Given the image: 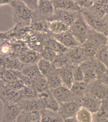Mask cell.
<instances>
[{"mask_svg":"<svg viewBox=\"0 0 108 122\" xmlns=\"http://www.w3.org/2000/svg\"><path fill=\"white\" fill-rule=\"evenodd\" d=\"M58 53L47 48H43L41 52V58L53 63L56 61Z\"/></svg>","mask_w":108,"mask_h":122,"instance_id":"836d02e7","label":"cell"},{"mask_svg":"<svg viewBox=\"0 0 108 122\" xmlns=\"http://www.w3.org/2000/svg\"><path fill=\"white\" fill-rule=\"evenodd\" d=\"M0 99L3 102L17 103L23 97L22 90H14L0 83Z\"/></svg>","mask_w":108,"mask_h":122,"instance_id":"52a82bcc","label":"cell"},{"mask_svg":"<svg viewBox=\"0 0 108 122\" xmlns=\"http://www.w3.org/2000/svg\"><path fill=\"white\" fill-rule=\"evenodd\" d=\"M96 60V58L87 60L79 65L84 73V82L88 85L97 80L95 71Z\"/></svg>","mask_w":108,"mask_h":122,"instance_id":"30bf717a","label":"cell"},{"mask_svg":"<svg viewBox=\"0 0 108 122\" xmlns=\"http://www.w3.org/2000/svg\"><path fill=\"white\" fill-rule=\"evenodd\" d=\"M75 66L69 64L57 69L63 86L70 89L74 82L73 70Z\"/></svg>","mask_w":108,"mask_h":122,"instance_id":"5bb4252c","label":"cell"},{"mask_svg":"<svg viewBox=\"0 0 108 122\" xmlns=\"http://www.w3.org/2000/svg\"><path fill=\"white\" fill-rule=\"evenodd\" d=\"M37 64L42 75L45 78L57 69L52 63L42 58H41Z\"/></svg>","mask_w":108,"mask_h":122,"instance_id":"4316f807","label":"cell"},{"mask_svg":"<svg viewBox=\"0 0 108 122\" xmlns=\"http://www.w3.org/2000/svg\"><path fill=\"white\" fill-rule=\"evenodd\" d=\"M86 41L94 45L100 50L106 47L108 40L106 34L91 29Z\"/></svg>","mask_w":108,"mask_h":122,"instance_id":"7c38bea8","label":"cell"},{"mask_svg":"<svg viewBox=\"0 0 108 122\" xmlns=\"http://www.w3.org/2000/svg\"><path fill=\"white\" fill-rule=\"evenodd\" d=\"M106 49L108 51V44H107V46H106Z\"/></svg>","mask_w":108,"mask_h":122,"instance_id":"f6af8a7d","label":"cell"},{"mask_svg":"<svg viewBox=\"0 0 108 122\" xmlns=\"http://www.w3.org/2000/svg\"><path fill=\"white\" fill-rule=\"evenodd\" d=\"M52 36L68 49L79 46L81 45L75 38L70 30L60 34H52Z\"/></svg>","mask_w":108,"mask_h":122,"instance_id":"4fadbf2b","label":"cell"},{"mask_svg":"<svg viewBox=\"0 0 108 122\" xmlns=\"http://www.w3.org/2000/svg\"><path fill=\"white\" fill-rule=\"evenodd\" d=\"M50 91L59 104L71 101H80L81 99L74 95L70 89L64 86Z\"/></svg>","mask_w":108,"mask_h":122,"instance_id":"9c48e42d","label":"cell"},{"mask_svg":"<svg viewBox=\"0 0 108 122\" xmlns=\"http://www.w3.org/2000/svg\"></svg>","mask_w":108,"mask_h":122,"instance_id":"bcb514c9","label":"cell"},{"mask_svg":"<svg viewBox=\"0 0 108 122\" xmlns=\"http://www.w3.org/2000/svg\"><path fill=\"white\" fill-rule=\"evenodd\" d=\"M80 7L82 10L88 9L92 6L93 4L94 1L91 0H76Z\"/></svg>","mask_w":108,"mask_h":122,"instance_id":"f35d334b","label":"cell"},{"mask_svg":"<svg viewBox=\"0 0 108 122\" xmlns=\"http://www.w3.org/2000/svg\"><path fill=\"white\" fill-rule=\"evenodd\" d=\"M95 58L105 66L108 71V51L106 47L99 50Z\"/></svg>","mask_w":108,"mask_h":122,"instance_id":"8d00e7d4","label":"cell"},{"mask_svg":"<svg viewBox=\"0 0 108 122\" xmlns=\"http://www.w3.org/2000/svg\"><path fill=\"white\" fill-rule=\"evenodd\" d=\"M74 82L84 81V73L79 66H75L73 70Z\"/></svg>","mask_w":108,"mask_h":122,"instance_id":"74e56055","label":"cell"},{"mask_svg":"<svg viewBox=\"0 0 108 122\" xmlns=\"http://www.w3.org/2000/svg\"><path fill=\"white\" fill-rule=\"evenodd\" d=\"M95 71L97 80H98L108 73V71L105 66L96 59L95 65Z\"/></svg>","mask_w":108,"mask_h":122,"instance_id":"e575fe53","label":"cell"},{"mask_svg":"<svg viewBox=\"0 0 108 122\" xmlns=\"http://www.w3.org/2000/svg\"><path fill=\"white\" fill-rule=\"evenodd\" d=\"M19 71L23 75L31 79H35L42 75L37 64H24Z\"/></svg>","mask_w":108,"mask_h":122,"instance_id":"7402d4cb","label":"cell"},{"mask_svg":"<svg viewBox=\"0 0 108 122\" xmlns=\"http://www.w3.org/2000/svg\"><path fill=\"white\" fill-rule=\"evenodd\" d=\"M81 107L80 101H70L59 104L58 112L64 120L75 117Z\"/></svg>","mask_w":108,"mask_h":122,"instance_id":"3957f363","label":"cell"},{"mask_svg":"<svg viewBox=\"0 0 108 122\" xmlns=\"http://www.w3.org/2000/svg\"><path fill=\"white\" fill-rule=\"evenodd\" d=\"M75 117L79 122H92V113L82 107L77 113Z\"/></svg>","mask_w":108,"mask_h":122,"instance_id":"1f68e13d","label":"cell"},{"mask_svg":"<svg viewBox=\"0 0 108 122\" xmlns=\"http://www.w3.org/2000/svg\"><path fill=\"white\" fill-rule=\"evenodd\" d=\"M67 54L70 63L74 66H79L87 60L80 45L68 49Z\"/></svg>","mask_w":108,"mask_h":122,"instance_id":"2e32d148","label":"cell"},{"mask_svg":"<svg viewBox=\"0 0 108 122\" xmlns=\"http://www.w3.org/2000/svg\"><path fill=\"white\" fill-rule=\"evenodd\" d=\"M99 81L108 86V73L102 77Z\"/></svg>","mask_w":108,"mask_h":122,"instance_id":"60d3db41","label":"cell"},{"mask_svg":"<svg viewBox=\"0 0 108 122\" xmlns=\"http://www.w3.org/2000/svg\"><path fill=\"white\" fill-rule=\"evenodd\" d=\"M38 98L41 100L44 108L58 111L59 104L50 90L39 93Z\"/></svg>","mask_w":108,"mask_h":122,"instance_id":"e0dca14e","label":"cell"},{"mask_svg":"<svg viewBox=\"0 0 108 122\" xmlns=\"http://www.w3.org/2000/svg\"><path fill=\"white\" fill-rule=\"evenodd\" d=\"M45 78L50 90L63 86L57 69Z\"/></svg>","mask_w":108,"mask_h":122,"instance_id":"4dcf8cb0","label":"cell"},{"mask_svg":"<svg viewBox=\"0 0 108 122\" xmlns=\"http://www.w3.org/2000/svg\"><path fill=\"white\" fill-rule=\"evenodd\" d=\"M1 122H15L22 111L17 103L4 102Z\"/></svg>","mask_w":108,"mask_h":122,"instance_id":"5b68a950","label":"cell"},{"mask_svg":"<svg viewBox=\"0 0 108 122\" xmlns=\"http://www.w3.org/2000/svg\"><path fill=\"white\" fill-rule=\"evenodd\" d=\"M91 29L80 12L72 24L70 26V30L81 45L87 40L88 34Z\"/></svg>","mask_w":108,"mask_h":122,"instance_id":"6da1fadb","label":"cell"},{"mask_svg":"<svg viewBox=\"0 0 108 122\" xmlns=\"http://www.w3.org/2000/svg\"><path fill=\"white\" fill-rule=\"evenodd\" d=\"M41 122H64V119L58 111L44 108L40 111Z\"/></svg>","mask_w":108,"mask_h":122,"instance_id":"d6986e66","label":"cell"},{"mask_svg":"<svg viewBox=\"0 0 108 122\" xmlns=\"http://www.w3.org/2000/svg\"><path fill=\"white\" fill-rule=\"evenodd\" d=\"M43 43V48L50 49L58 54L66 53L69 49L53 37L47 38Z\"/></svg>","mask_w":108,"mask_h":122,"instance_id":"cb8c5ba5","label":"cell"},{"mask_svg":"<svg viewBox=\"0 0 108 122\" xmlns=\"http://www.w3.org/2000/svg\"><path fill=\"white\" fill-rule=\"evenodd\" d=\"M25 4L31 10H38V1H23Z\"/></svg>","mask_w":108,"mask_h":122,"instance_id":"ab89813d","label":"cell"},{"mask_svg":"<svg viewBox=\"0 0 108 122\" xmlns=\"http://www.w3.org/2000/svg\"><path fill=\"white\" fill-rule=\"evenodd\" d=\"M88 85L84 81L74 82L70 90L74 95L81 99L87 92Z\"/></svg>","mask_w":108,"mask_h":122,"instance_id":"f546056e","label":"cell"},{"mask_svg":"<svg viewBox=\"0 0 108 122\" xmlns=\"http://www.w3.org/2000/svg\"><path fill=\"white\" fill-rule=\"evenodd\" d=\"M23 98L29 99H37L38 97L39 93L34 88L25 86L22 90Z\"/></svg>","mask_w":108,"mask_h":122,"instance_id":"d590c367","label":"cell"},{"mask_svg":"<svg viewBox=\"0 0 108 122\" xmlns=\"http://www.w3.org/2000/svg\"><path fill=\"white\" fill-rule=\"evenodd\" d=\"M48 28L52 34H59L70 30V27L59 20L51 21L48 24Z\"/></svg>","mask_w":108,"mask_h":122,"instance_id":"484cf974","label":"cell"},{"mask_svg":"<svg viewBox=\"0 0 108 122\" xmlns=\"http://www.w3.org/2000/svg\"><path fill=\"white\" fill-rule=\"evenodd\" d=\"M40 112L22 111L18 117L16 122H41Z\"/></svg>","mask_w":108,"mask_h":122,"instance_id":"d4e9b609","label":"cell"},{"mask_svg":"<svg viewBox=\"0 0 108 122\" xmlns=\"http://www.w3.org/2000/svg\"><path fill=\"white\" fill-rule=\"evenodd\" d=\"M32 86L39 93H42L50 90L46 78L42 76L32 79Z\"/></svg>","mask_w":108,"mask_h":122,"instance_id":"83f0119b","label":"cell"},{"mask_svg":"<svg viewBox=\"0 0 108 122\" xmlns=\"http://www.w3.org/2000/svg\"><path fill=\"white\" fill-rule=\"evenodd\" d=\"M38 10L41 15L48 20L53 15L55 8L52 1L39 0Z\"/></svg>","mask_w":108,"mask_h":122,"instance_id":"ffe728a7","label":"cell"},{"mask_svg":"<svg viewBox=\"0 0 108 122\" xmlns=\"http://www.w3.org/2000/svg\"><path fill=\"white\" fill-rule=\"evenodd\" d=\"M104 18L105 20H106V21L107 22V23H108V12H107V13H106Z\"/></svg>","mask_w":108,"mask_h":122,"instance_id":"7bdbcfd3","label":"cell"},{"mask_svg":"<svg viewBox=\"0 0 108 122\" xmlns=\"http://www.w3.org/2000/svg\"><path fill=\"white\" fill-rule=\"evenodd\" d=\"M11 3L17 17L24 20H28L31 18V10L23 1H11Z\"/></svg>","mask_w":108,"mask_h":122,"instance_id":"9a60e30c","label":"cell"},{"mask_svg":"<svg viewBox=\"0 0 108 122\" xmlns=\"http://www.w3.org/2000/svg\"><path fill=\"white\" fill-rule=\"evenodd\" d=\"M80 46L87 60L95 58L99 50L95 46L87 41L80 45Z\"/></svg>","mask_w":108,"mask_h":122,"instance_id":"f1b7e54d","label":"cell"},{"mask_svg":"<svg viewBox=\"0 0 108 122\" xmlns=\"http://www.w3.org/2000/svg\"><path fill=\"white\" fill-rule=\"evenodd\" d=\"M87 92L102 102L108 101V86L96 80L88 84Z\"/></svg>","mask_w":108,"mask_h":122,"instance_id":"277c9868","label":"cell"},{"mask_svg":"<svg viewBox=\"0 0 108 122\" xmlns=\"http://www.w3.org/2000/svg\"><path fill=\"white\" fill-rule=\"evenodd\" d=\"M64 122H79L75 117L64 119Z\"/></svg>","mask_w":108,"mask_h":122,"instance_id":"b9f144b4","label":"cell"},{"mask_svg":"<svg viewBox=\"0 0 108 122\" xmlns=\"http://www.w3.org/2000/svg\"><path fill=\"white\" fill-rule=\"evenodd\" d=\"M106 34V35L107 36V38H108V31H107V32L105 34Z\"/></svg>","mask_w":108,"mask_h":122,"instance_id":"ee69618b","label":"cell"},{"mask_svg":"<svg viewBox=\"0 0 108 122\" xmlns=\"http://www.w3.org/2000/svg\"><path fill=\"white\" fill-rule=\"evenodd\" d=\"M88 10L95 15L104 18L108 10V1H94L92 5Z\"/></svg>","mask_w":108,"mask_h":122,"instance_id":"44dd1931","label":"cell"},{"mask_svg":"<svg viewBox=\"0 0 108 122\" xmlns=\"http://www.w3.org/2000/svg\"><path fill=\"white\" fill-rule=\"evenodd\" d=\"M20 71L1 68V82L5 84L10 83L19 79Z\"/></svg>","mask_w":108,"mask_h":122,"instance_id":"603a6c76","label":"cell"},{"mask_svg":"<svg viewBox=\"0 0 108 122\" xmlns=\"http://www.w3.org/2000/svg\"><path fill=\"white\" fill-rule=\"evenodd\" d=\"M81 13L91 29L105 34L108 30V24L104 18L94 14L88 9L82 10Z\"/></svg>","mask_w":108,"mask_h":122,"instance_id":"7a4b0ae2","label":"cell"},{"mask_svg":"<svg viewBox=\"0 0 108 122\" xmlns=\"http://www.w3.org/2000/svg\"><path fill=\"white\" fill-rule=\"evenodd\" d=\"M39 56L35 53L28 52L20 56L19 60L23 64H37L40 60Z\"/></svg>","mask_w":108,"mask_h":122,"instance_id":"d6a6232c","label":"cell"},{"mask_svg":"<svg viewBox=\"0 0 108 122\" xmlns=\"http://www.w3.org/2000/svg\"><path fill=\"white\" fill-rule=\"evenodd\" d=\"M55 9H61L80 12L81 9L76 1L52 0Z\"/></svg>","mask_w":108,"mask_h":122,"instance_id":"ac0fdd59","label":"cell"},{"mask_svg":"<svg viewBox=\"0 0 108 122\" xmlns=\"http://www.w3.org/2000/svg\"><path fill=\"white\" fill-rule=\"evenodd\" d=\"M80 102L82 107L93 114L99 111L102 104V101L88 92L81 97Z\"/></svg>","mask_w":108,"mask_h":122,"instance_id":"ba28073f","label":"cell"},{"mask_svg":"<svg viewBox=\"0 0 108 122\" xmlns=\"http://www.w3.org/2000/svg\"><path fill=\"white\" fill-rule=\"evenodd\" d=\"M80 12H75L61 9H55L53 15L48 20H59L70 27L78 17Z\"/></svg>","mask_w":108,"mask_h":122,"instance_id":"8992f818","label":"cell"},{"mask_svg":"<svg viewBox=\"0 0 108 122\" xmlns=\"http://www.w3.org/2000/svg\"><path fill=\"white\" fill-rule=\"evenodd\" d=\"M17 104L22 111L40 112L44 108L42 102L38 98L34 99L23 98Z\"/></svg>","mask_w":108,"mask_h":122,"instance_id":"8fae6325","label":"cell"}]
</instances>
